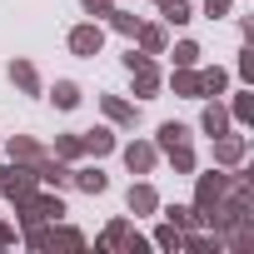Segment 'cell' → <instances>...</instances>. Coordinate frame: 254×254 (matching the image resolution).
Returning <instances> with one entry per match:
<instances>
[{
	"label": "cell",
	"instance_id": "22",
	"mask_svg": "<svg viewBox=\"0 0 254 254\" xmlns=\"http://www.w3.org/2000/svg\"><path fill=\"white\" fill-rule=\"evenodd\" d=\"M224 90H229V75H224L219 65H209V70H199V95H214V100H219Z\"/></svg>",
	"mask_w": 254,
	"mask_h": 254
},
{
	"label": "cell",
	"instance_id": "23",
	"mask_svg": "<svg viewBox=\"0 0 254 254\" xmlns=\"http://www.w3.org/2000/svg\"><path fill=\"white\" fill-rule=\"evenodd\" d=\"M50 100H55V110H75V105H80V85H75V80H55Z\"/></svg>",
	"mask_w": 254,
	"mask_h": 254
},
{
	"label": "cell",
	"instance_id": "4",
	"mask_svg": "<svg viewBox=\"0 0 254 254\" xmlns=\"http://www.w3.org/2000/svg\"><path fill=\"white\" fill-rule=\"evenodd\" d=\"M25 244L30 249H85V234L80 229H45V224H35V229H25Z\"/></svg>",
	"mask_w": 254,
	"mask_h": 254
},
{
	"label": "cell",
	"instance_id": "30",
	"mask_svg": "<svg viewBox=\"0 0 254 254\" xmlns=\"http://www.w3.org/2000/svg\"><path fill=\"white\" fill-rule=\"evenodd\" d=\"M155 244H160V249H180V229H175V224L165 219V224L155 229Z\"/></svg>",
	"mask_w": 254,
	"mask_h": 254
},
{
	"label": "cell",
	"instance_id": "14",
	"mask_svg": "<svg viewBox=\"0 0 254 254\" xmlns=\"http://www.w3.org/2000/svg\"><path fill=\"white\" fill-rule=\"evenodd\" d=\"M70 185L85 190V194H105V190H110V180L100 175V165H80V170H70Z\"/></svg>",
	"mask_w": 254,
	"mask_h": 254
},
{
	"label": "cell",
	"instance_id": "25",
	"mask_svg": "<svg viewBox=\"0 0 254 254\" xmlns=\"http://www.w3.org/2000/svg\"><path fill=\"white\" fill-rule=\"evenodd\" d=\"M180 140H190V125H180V120H165V125H160V135H155V150H165V145H180Z\"/></svg>",
	"mask_w": 254,
	"mask_h": 254
},
{
	"label": "cell",
	"instance_id": "8",
	"mask_svg": "<svg viewBox=\"0 0 254 254\" xmlns=\"http://www.w3.org/2000/svg\"><path fill=\"white\" fill-rule=\"evenodd\" d=\"M5 155H10L15 165H30V170H40V165L50 160V150H45V145H35L30 135H15V140L5 145Z\"/></svg>",
	"mask_w": 254,
	"mask_h": 254
},
{
	"label": "cell",
	"instance_id": "18",
	"mask_svg": "<svg viewBox=\"0 0 254 254\" xmlns=\"http://www.w3.org/2000/svg\"><path fill=\"white\" fill-rule=\"evenodd\" d=\"M175 95H185V100H199V70L194 65H175Z\"/></svg>",
	"mask_w": 254,
	"mask_h": 254
},
{
	"label": "cell",
	"instance_id": "2",
	"mask_svg": "<svg viewBox=\"0 0 254 254\" xmlns=\"http://www.w3.org/2000/svg\"><path fill=\"white\" fill-rule=\"evenodd\" d=\"M125 70H130V80H135V95H160V65H155V55H145V50H135L130 45V55H125Z\"/></svg>",
	"mask_w": 254,
	"mask_h": 254
},
{
	"label": "cell",
	"instance_id": "5",
	"mask_svg": "<svg viewBox=\"0 0 254 254\" xmlns=\"http://www.w3.org/2000/svg\"><path fill=\"white\" fill-rule=\"evenodd\" d=\"M35 185L40 180H35L30 165H15V160L0 165V194H5V199H25V194H35Z\"/></svg>",
	"mask_w": 254,
	"mask_h": 254
},
{
	"label": "cell",
	"instance_id": "1",
	"mask_svg": "<svg viewBox=\"0 0 254 254\" xmlns=\"http://www.w3.org/2000/svg\"><path fill=\"white\" fill-rule=\"evenodd\" d=\"M15 209H20V224L35 229V224L60 219V214H65V199H60V194H25V199H15Z\"/></svg>",
	"mask_w": 254,
	"mask_h": 254
},
{
	"label": "cell",
	"instance_id": "9",
	"mask_svg": "<svg viewBox=\"0 0 254 254\" xmlns=\"http://www.w3.org/2000/svg\"><path fill=\"white\" fill-rule=\"evenodd\" d=\"M244 155H249V140L244 135H229V130L214 135V165H229L234 170V165H244Z\"/></svg>",
	"mask_w": 254,
	"mask_h": 254
},
{
	"label": "cell",
	"instance_id": "26",
	"mask_svg": "<svg viewBox=\"0 0 254 254\" xmlns=\"http://www.w3.org/2000/svg\"><path fill=\"white\" fill-rule=\"evenodd\" d=\"M50 155L70 165V160H80V155H85V145H80V135H55V150H50Z\"/></svg>",
	"mask_w": 254,
	"mask_h": 254
},
{
	"label": "cell",
	"instance_id": "21",
	"mask_svg": "<svg viewBox=\"0 0 254 254\" xmlns=\"http://www.w3.org/2000/svg\"><path fill=\"white\" fill-rule=\"evenodd\" d=\"M155 5H160L165 25H190V20H194V10H190V0H155Z\"/></svg>",
	"mask_w": 254,
	"mask_h": 254
},
{
	"label": "cell",
	"instance_id": "7",
	"mask_svg": "<svg viewBox=\"0 0 254 254\" xmlns=\"http://www.w3.org/2000/svg\"><path fill=\"white\" fill-rule=\"evenodd\" d=\"M100 45H105V30H100V20H90V25H75V30H70V55H80V60H95V55H100Z\"/></svg>",
	"mask_w": 254,
	"mask_h": 254
},
{
	"label": "cell",
	"instance_id": "15",
	"mask_svg": "<svg viewBox=\"0 0 254 254\" xmlns=\"http://www.w3.org/2000/svg\"><path fill=\"white\" fill-rule=\"evenodd\" d=\"M135 40H140V50H145V55H165V45H170V35H165V25H145V20H140V30H135Z\"/></svg>",
	"mask_w": 254,
	"mask_h": 254
},
{
	"label": "cell",
	"instance_id": "29",
	"mask_svg": "<svg viewBox=\"0 0 254 254\" xmlns=\"http://www.w3.org/2000/svg\"><path fill=\"white\" fill-rule=\"evenodd\" d=\"M175 65H199V45L194 40H180L175 45Z\"/></svg>",
	"mask_w": 254,
	"mask_h": 254
},
{
	"label": "cell",
	"instance_id": "24",
	"mask_svg": "<svg viewBox=\"0 0 254 254\" xmlns=\"http://www.w3.org/2000/svg\"><path fill=\"white\" fill-rule=\"evenodd\" d=\"M165 219H170L175 229H199V209H194V204H170Z\"/></svg>",
	"mask_w": 254,
	"mask_h": 254
},
{
	"label": "cell",
	"instance_id": "16",
	"mask_svg": "<svg viewBox=\"0 0 254 254\" xmlns=\"http://www.w3.org/2000/svg\"><path fill=\"white\" fill-rule=\"evenodd\" d=\"M229 125H234V120H229V110H224L219 100H214V105H204V115H199V130H204V135H224Z\"/></svg>",
	"mask_w": 254,
	"mask_h": 254
},
{
	"label": "cell",
	"instance_id": "28",
	"mask_svg": "<svg viewBox=\"0 0 254 254\" xmlns=\"http://www.w3.org/2000/svg\"><path fill=\"white\" fill-rule=\"evenodd\" d=\"M105 20H110L120 35H130V40H135V30H140V15H130V10H110Z\"/></svg>",
	"mask_w": 254,
	"mask_h": 254
},
{
	"label": "cell",
	"instance_id": "19",
	"mask_svg": "<svg viewBox=\"0 0 254 254\" xmlns=\"http://www.w3.org/2000/svg\"><path fill=\"white\" fill-rule=\"evenodd\" d=\"M160 155L175 165V175H194V150H190V140H180V145H165Z\"/></svg>",
	"mask_w": 254,
	"mask_h": 254
},
{
	"label": "cell",
	"instance_id": "11",
	"mask_svg": "<svg viewBox=\"0 0 254 254\" xmlns=\"http://www.w3.org/2000/svg\"><path fill=\"white\" fill-rule=\"evenodd\" d=\"M100 110L110 115V125H120V130H135V120H140V110L130 100H120V95H100Z\"/></svg>",
	"mask_w": 254,
	"mask_h": 254
},
{
	"label": "cell",
	"instance_id": "34",
	"mask_svg": "<svg viewBox=\"0 0 254 254\" xmlns=\"http://www.w3.org/2000/svg\"><path fill=\"white\" fill-rule=\"evenodd\" d=\"M10 244H15V229H10V224H0V249H10Z\"/></svg>",
	"mask_w": 254,
	"mask_h": 254
},
{
	"label": "cell",
	"instance_id": "3",
	"mask_svg": "<svg viewBox=\"0 0 254 254\" xmlns=\"http://www.w3.org/2000/svg\"><path fill=\"white\" fill-rule=\"evenodd\" d=\"M224 194H229V175H199V185H194V209H199V224L224 204Z\"/></svg>",
	"mask_w": 254,
	"mask_h": 254
},
{
	"label": "cell",
	"instance_id": "6",
	"mask_svg": "<svg viewBox=\"0 0 254 254\" xmlns=\"http://www.w3.org/2000/svg\"><path fill=\"white\" fill-rule=\"evenodd\" d=\"M100 249H130V254H145L150 244H145V239L130 229V219H115V224L100 234Z\"/></svg>",
	"mask_w": 254,
	"mask_h": 254
},
{
	"label": "cell",
	"instance_id": "27",
	"mask_svg": "<svg viewBox=\"0 0 254 254\" xmlns=\"http://www.w3.org/2000/svg\"><path fill=\"white\" fill-rule=\"evenodd\" d=\"M229 120H234V125H249V120H254V95H249V90H239V95H234Z\"/></svg>",
	"mask_w": 254,
	"mask_h": 254
},
{
	"label": "cell",
	"instance_id": "20",
	"mask_svg": "<svg viewBox=\"0 0 254 254\" xmlns=\"http://www.w3.org/2000/svg\"><path fill=\"white\" fill-rule=\"evenodd\" d=\"M35 180H40V185H50V190H60V185H70V165L50 155V160H45V165L35 170Z\"/></svg>",
	"mask_w": 254,
	"mask_h": 254
},
{
	"label": "cell",
	"instance_id": "32",
	"mask_svg": "<svg viewBox=\"0 0 254 254\" xmlns=\"http://www.w3.org/2000/svg\"><path fill=\"white\" fill-rule=\"evenodd\" d=\"M229 5H234V0H204V15H209V20H224Z\"/></svg>",
	"mask_w": 254,
	"mask_h": 254
},
{
	"label": "cell",
	"instance_id": "12",
	"mask_svg": "<svg viewBox=\"0 0 254 254\" xmlns=\"http://www.w3.org/2000/svg\"><path fill=\"white\" fill-rule=\"evenodd\" d=\"M125 204H130V214H155L160 209V194H155V185H130V194H125Z\"/></svg>",
	"mask_w": 254,
	"mask_h": 254
},
{
	"label": "cell",
	"instance_id": "17",
	"mask_svg": "<svg viewBox=\"0 0 254 254\" xmlns=\"http://www.w3.org/2000/svg\"><path fill=\"white\" fill-rule=\"evenodd\" d=\"M80 145H85V155H95V160H100V155H110V150H115V130H105V125H100V130H85V135H80Z\"/></svg>",
	"mask_w": 254,
	"mask_h": 254
},
{
	"label": "cell",
	"instance_id": "10",
	"mask_svg": "<svg viewBox=\"0 0 254 254\" xmlns=\"http://www.w3.org/2000/svg\"><path fill=\"white\" fill-rule=\"evenodd\" d=\"M125 165H130V175H150L160 165V150L150 140H135V145H125Z\"/></svg>",
	"mask_w": 254,
	"mask_h": 254
},
{
	"label": "cell",
	"instance_id": "13",
	"mask_svg": "<svg viewBox=\"0 0 254 254\" xmlns=\"http://www.w3.org/2000/svg\"><path fill=\"white\" fill-rule=\"evenodd\" d=\"M10 85H15L20 95H40V70H35L30 60H10Z\"/></svg>",
	"mask_w": 254,
	"mask_h": 254
},
{
	"label": "cell",
	"instance_id": "33",
	"mask_svg": "<svg viewBox=\"0 0 254 254\" xmlns=\"http://www.w3.org/2000/svg\"><path fill=\"white\" fill-rule=\"evenodd\" d=\"M239 80H254V50L249 45L239 50Z\"/></svg>",
	"mask_w": 254,
	"mask_h": 254
},
{
	"label": "cell",
	"instance_id": "31",
	"mask_svg": "<svg viewBox=\"0 0 254 254\" xmlns=\"http://www.w3.org/2000/svg\"><path fill=\"white\" fill-rule=\"evenodd\" d=\"M80 10H85V15H95V20H105L115 5H110V0H80Z\"/></svg>",
	"mask_w": 254,
	"mask_h": 254
}]
</instances>
